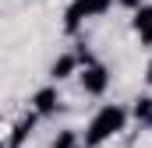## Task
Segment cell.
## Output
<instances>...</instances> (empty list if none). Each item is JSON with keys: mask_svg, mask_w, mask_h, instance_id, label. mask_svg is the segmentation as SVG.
<instances>
[{"mask_svg": "<svg viewBox=\"0 0 152 148\" xmlns=\"http://www.w3.org/2000/svg\"><path fill=\"white\" fill-rule=\"evenodd\" d=\"M127 120H131V110H124L120 102H106V106H99V110H96V116L85 123V134H81L85 148L106 145L110 138H117V134L127 127Z\"/></svg>", "mask_w": 152, "mask_h": 148, "instance_id": "1", "label": "cell"}, {"mask_svg": "<svg viewBox=\"0 0 152 148\" xmlns=\"http://www.w3.org/2000/svg\"><path fill=\"white\" fill-rule=\"evenodd\" d=\"M110 7H113V0H71L67 11H64V32L75 36L88 18H103Z\"/></svg>", "mask_w": 152, "mask_h": 148, "instance_id": "2", "label": "cell"}, {"mask_svg": "<svg viewBox=\"0 0 152 148\" xmlns=\"http://www.w3.org/2000/svg\"><path fill=\"white\" fill-rule=\"evenodd\" d=\"M78 85H81L85 95H103V92L110 88V71L96 60V64H88V67L78 71Z\"/></svg>", "mask_w": 152, "mask_h": 148, "instance_id": "3", "label": "cell"}, {"mask_svg": "<svg viewBox=\"0 0 152 148\" xmlns=\"http://www.w3.org/2000/svg\"><path fill=\"white\" fill-rule=\"evenodd\" d=\"M32 110L46 120V116H57V110H60V92H57V81L53 85H42L36 95H32Z\"/></svg>", "mask_w": 152, "mask_h": 148, "instance_id": "4", "label": "cell"}, {"mask_svg": "<svg viewBox=\"0 0 152 148\" xmlns=\"http://www.w3.org/2000/svg\"><path fill=\"white\" fill-rule=\"evenodd\" d=\"M39 120H42V116H39L36 110H28L14 127H11V134H7V148H21L32 134H36V123H39Z\"/></svg>", "mask_w": 152, "mask_h": 148, "instance_id": "5", "label": "cell"}, {"mask_svg": "<svg viewBox=\"0 0 152 148\" xmlns=\"http://www.w3.org/2000/svg\"><path fill=\"white\" fill-rule=\"evenodd\" d=\"M131 28H134V36H138L142 46H152V4H142V7L134 11Z\"/></svg>", "mask_w": 152, "mask_h": 148, "instance_id": "6", "label": "cell"}, {"mask_svg": "<svg viewBox=\"0 0 152 148\" xmlns=\"http://www.w3.org/2000/svg\"><path fill=\"white\" fill-rule=\"evenodd\" d=\"M78 67H81V60H78L75 49H71V53H60V57L50 64V81H64V78L78 74Z\"/></svg>", "mask_w": 152, "mask_h": 148, "instance_id": "7", "label": "cell"}, {"mask_svg": "<svg viewBox=\"0 0 152 148\" xmlns=\"http://www.w3.org/2000/svg\"><path fill=\"white\" fill-rule=\"evenodd\" d=\"M131 120H138L142 127H152V95H138L131 102Z\"/></svg>", "mask_w": 152, "mask_h": 148, "instance_id": "8", "label": "cell"}, {"mask_svg": "<svg viewBox=\"0 0 152 148\" xmlns=\"http://www.w3.org/2000/svg\"><path fill=\"white\" fill-rule=\"evenodd\" d=\"M78 145H85V141H81V134H78L75 127H64V131L53 138V148H78Z\"/></svg>", "mask_w": 152, "mask_h": 148, "instance_id": "9", "label": "cell"}, {"mask_svg": "<svg viewBox=\"0 0 152 148\" xmlns=\"http://www.w3.org/2000/svg\"><path fill=\"white\" fill-rule=\"evenodd\" d=\"M117 4H120V7H127V11H138V7H142V4H149V0H117Z\"/></svg>", "mask_w": 152, "mask_h": 148, "instance_id": "10", "label": "cell"}, {"mask_svg": "<svg viewBox=\"0 0 152 148\" xmlns=\"http://www.w3.org/2000/svg\"><path fill=\"white\" fill-rule=\"evenodd\" d=\"M145 81H149V85H152V64H149V71H145Z\"/></svg>", "mask_w": 152, "mask_h": 148, "instance_id": "11", "label": "cell"}, {"mask_svg": "<svg viewBox=\"0 0 152 148\" xmlns=\"http://www.w3.org/2000/svg\"><path fill=\"white\" fill-rule=\"evenodd\" d=\"M78 148H85V145H78Z\"/></svg>", "mask_w": 152, "mask_h": 148, "instance_id": "12", "label": "cell"}]
</instances>
